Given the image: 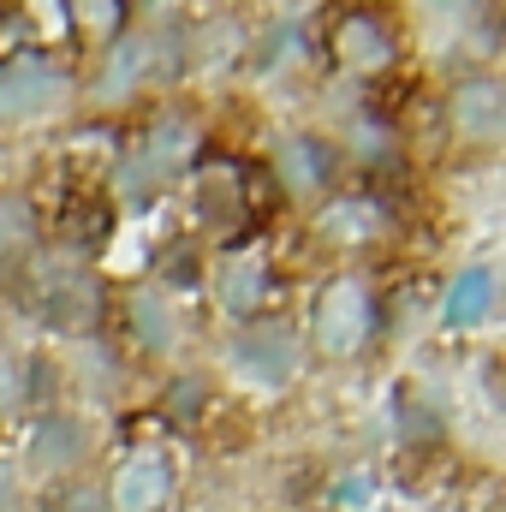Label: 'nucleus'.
I'll use <instances>...</instances> for the list:
<instances>
[{"label":"nucleus","mask_w":506,"mask_h":512,"mask_svg":"<svg viewBox=\"0 0 506 512\" xmlns=\"http://www.w3.org/2000/svg\"><path fill=\"white\" fill-rule=\"evenodd\" d=\"M370 328H376V298L364 280H334L328 298L316 304V346H328L334 358H352L370 346Z\"/></svg>","instance_id":"1"},{"label":"nucleus","mask_w":506,"mask_h":512,"mask_svg":"<svg viewBox=\"0 0 506 512\" xmlns=\"http://www.w3.org/2000/svg\"><path fill=\"white\" fill-rule=\"evenodd\" d=\"M197 149V131H191V120H179V114H161L155 126H149V137H143V149H137V161H131L126 173H120V185H126V197H143L161 173H173L185 155Z\"/></svg>","instance_id":"2"},{"label":"nucleus","mask_w":506,"mask_h":512,"mask_svg":"<svg viewBox=\"0 0 506 512\" xmlns=\"http://www.w3.org/2000/svg\"><path fill=\"white\" fill-rule=\"evenodd\" d=\"M60 90H66V78H60V66L54 60H42V54H18L6 72H0V114H42V108H54L60 102Z\"/></svg>","instance_id":"3"},{"label":"nucleus","mask_w":506,"mask_h":512,"mask_svg":"<svg viewBox=\"0 0 506 512\" xmlns=\"http://www.w3.org/2000/svg\"><path fill=\"white\" fill-rule=\"evenodd\" d=\"M233 364L251 376V382H292V370H298V346H292V334L286 328H251L239 346H233Z\"/></svg>","instance_id":"4"},{"label":"nucleus","mask_w":506,"mask_h":512,"mask_svg":"<svg viewBox=\"0 0 506 512\" xmlns=\"http://www.w3.org/2000/svg\"><path fill=\"white\" fill-rule=\"evenodd\" d=\"M36 310L48 322H60V328H78V322L96 316V286L78 268H48L42 286H36Z\"/></svg>","instance_id":"5"},{"label":"nucleus","mask_w":506,"mask_h":512,"mask_svg":"<svg viewBox=\"0 0 506 512\" xmlns=\"http://www.w3.org/2000/svg\"><path fill=\"white\" fill-rule=\"evenodd\" d=\"M167 489H173V465L161 459V453H137L120 465V477H114V507L120 512H155L167 501Z\"/></svg>","instance_id":"6"},{"label":"nucleus","mask_w":506,"mask_h":512,"mask_svg":"<svg viewBox=\"0 0 506 512\" xmlns=\"http://www.w3.org/2000/svg\"><path fill=\"white\" fill-rule=\"evenodd\" d=\"M453 126L465 131V137H495V131L506 126V90L495 78L459 84V96H453Z\"/></svg>","instance_id":"7"},{"label":"nucleus","mask_w":506,"mask_h":512,"mask_svg":"<svg viewBox=\"0 0 506 512\" xmlns=\"http://www.w3.org/2000/svg\"><path fill=\"white\" fill-rule=\"evenodd\" d=\"M90 447V429L78 417H42L30 435V465H78Z\"/></svg>","instance_id":"8"},{"label":"nucleus","mask_w":506,"mask_h":512,"mask_svg":"<svg viewBox=\"0 0 506 512\" xmlns=\"http://www.w3.org/2000/svg\"><path fill=\"white\" fill-rule=\"evenodd\" d=\"M334 48H340V60L346 66H387L393 60V42H387V30H381L370 12H346L340 18V36H334Z\"/></svg>","instance_id":"9"},{"label":"nucleus","mask_w":506,"mask_h":512,"mask_svg":"<svg viewBox=\"0 0 506 512\" xmlns=\"http://www.w3.org/2000/svg\"><path fill=\"white\" fill-rule=\"evenodd\" d=\"M489 304H495V274L489 268H465L453 286H447V328H477L483 316H489Z\"/></svg>","instance_id":"10"},{"label":"nucleus","mask_w":506,"mask_h":512,"mask_svg":"<svg viewBox=\"0 0 506 512\" xmlns=\"http://www.w3.org/2000/svg\"><path fill=\"white\" fill-rule=\"evenodd\" d=\"M280 173H286L292 191H316V185H328L334 155H328V143H316V137H292L286 155H280Z\"/></svg>","instance_id":"11"},{"label":"nucleus","mask_w":506,"mask_h":512,"mask_svg":"<svg viewBox=\"0 0 506 512\" xmlns=\"http://www.w3.org/2000/svg\"><path fill=\"white\" fill-rule=\"evenodd\" d=\"M221 298H227V310H256L268 298V268L262 262H233L221 274Z\"/></svg>","instance_id":"12"},{"label":"nucleus","mask_w":506,"mask_h":512,"mask_svg":"<svg viewBox=\"0 0 506 512\" xmlns=\"http://www.w3.org/2000/svg\"><path fill=\"white\" fill-rule=\"evenodd\" d=\"M131 328H137V340H143L149 352L173 346V316H167V304H161L155 292H137V298H131Z\"/></svg>","instance_id":"13"},{"label":"nucleus","mask_w":506,"mask_h":512,"mask_svg":"<svg viewBox=\"0 0 506 512\" xmlns=\"http://www.w3.org/2000/svg\"><path fill=\"white\" fill-rule=\"evenodd\" d=\"M376 227H381L376 197H346V203L328 209V233H340V239H370Z\"/></svg>","instance_id":"14"},{"label":"nucleus","mask_w":506,"mask_h":512,"mask_svg":"<svg viewBox=\"0 0 506 512\" xmlns=\"http://www.w3.org/2000/svg\"><path fill=\"white\" fill-rule=\"evenodd\" d=\"M143 60H149V42H137V36H131L126 48L114 54V66H108V78H102V96H120V90H131V84L143 78Z\"/></svg>","instance_id":"15"},{"label":"nucleus","mask_w":506,"mask_h":512,"mask_svg":"<svg viewBox=\"0 0 506 512\" xmlns=\"http://www.w3.org/2000/svg\"><path fill=\"white\" fill-rule=\"evenodd\" d=\"M42 512H108V501H102V489H90V483H66V489L48 495Z\"/></svg>","instance_id":"16"},{"label":"nucleus","mask_w":506,"mask_h":512,"mask_svg":"<svg viewBox=\"0 0 506 512\" xmlns=\"http://www.w3.org/2000/svg\"><path fill=\"white\" fill-rule=\"evenodd\" d=\"M30 239V203L0 197V245H24Z\"/></svg>","instance_id":"17"},{"label":"nucleus","mask_w":506,"mask_h":512,"mask_svg":"<svg viewBox=\"0 0 506 512\" xmlns=\"http://www.w3.org/2000/svg\"><path fill=\"white\" fill-rule=\"evenodd\" d=\"M370 495H376V477L370 471H346L340 477V501L346 507H370Z\"/></svg>","instance_id":"18"},{"label":"nucleus","mask_w":506,"mask_h":512,"mask_svg":"<svg viewBox=\"0 0 506 512\" xmlns=\"http://www.w3.org/2000/svg\"><path fill=\"white\" fill-rule=\"evenodd\" d=\"M399 429H405V435H411V429H417V435H435V417L423 411V399H411V393L399 399Z\"/></svg>","instance_id":"19"},{"label":"nucleus","mask_w":506,"mask_h":512,"mask_svg":"<svg viewBox=\"0 0 506 512\" xmlns=\"http://www.w3.org/2000/svg\"><path fill=\"white\" fill-rule=\"evenodd\" d=\"M197 405H203V382H179V411H185V417H191V411H197Z\"/></svg>","instance_id":"20"},{"label":"nucleus","mask_w":506,"mask_h":512,"mask_svg":"<svg viewBox=\"0 0 506 512\" xmlns=\"http://www.w3.org/2000/svg\"><path fill=\"white\" fill-rule=\"evenodd\" d=\"M0 512H24V501H18V489H12L6 471H0Z\"/></svg>","instance_id":"21"},{"label":"nucleus","mask_w":506,"mask_h":512,"mask_svg":"<svg viewBox=\"0 0 506 512\" xmlns=\"http://www.w3.org/2000/svg\"><path fill=\"white\" fill-rule=\"evenodd\" d=\"M0 399H18V370L0 358Z\"/></svg>","instance_id":"22"}]
</instances>
